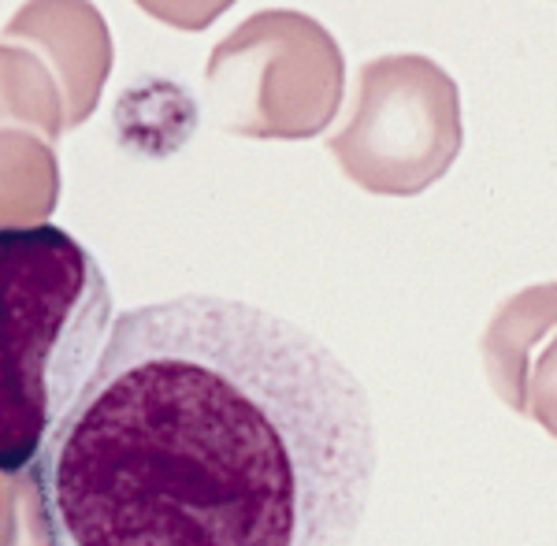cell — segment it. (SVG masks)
Instances as JSON below:
<instances>
[{
	"instance_id": "cell-1",
	"label": "cell",
	"mask_w": 557,
	"mask_h": 546,
	"mask_svg": "<svg viewBox=\"0 0 557 546\" xmlns=\"http://www.w3.org/2000/svg\"><path fill=\"white\" fill-rule=\"evenodd\" d=\"M375 458L368 394L323 338L183 294L115 317L26 472L45 546H354Z\"/></svg>"
},
{
	"instance_id": "cell-2",
	"label": "cell",
	"mask_w": 557,
	"mask_h": 546,
	"mask_svg": "<svg viewBox=\"0 0 557 546\" xmlns=\"http://www.w3.org/2000/svg\"><path fill=\"white\" fill-rule=\"evenodd\" d=\"M115 324L101 264L57 223L0 227V476L38 461Z\"/></svg>"
},
{
	"instance_id": "cell-3",
	"label": "cell",
	"mask_w": 557,
	"mask_h": 546,
	"mask_svg": "<svg viewBox=\"0 0 557 546\" xmlns=\"http://www.w3.org/2000/svg\"><path fill=\"white\" fill-rule=\"evenodd\" d=\"M361 104L354 123L331 141L346 175L368 190L412 194L450 167V149L420 131H438V112L428 109L443 71L431 60L391 57L361 71Z\"/></svg>"
}]
</instances>
